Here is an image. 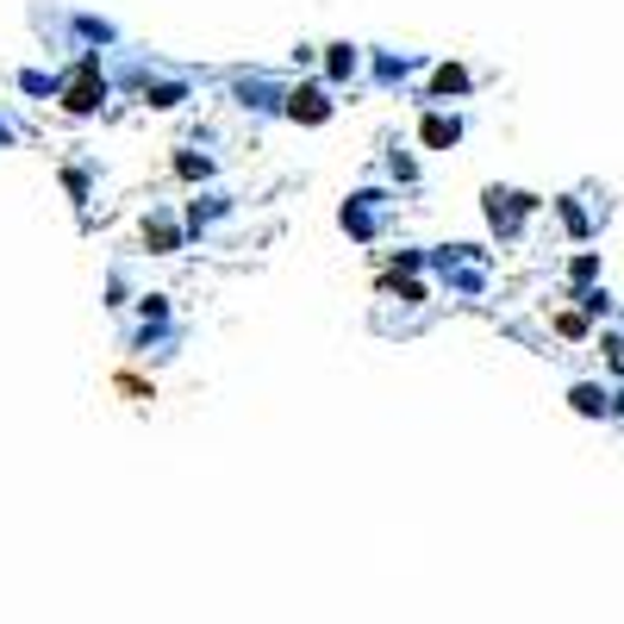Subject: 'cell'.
Here are the masks:
<instances>
[{
  "mask_svg": "<svg viewBox=\"0 0 624 624\" xmlns=\"http://www.w3.org/2000/svg\"><path fill=\"white\" fill-rule=\"evenodd\" d=\"M100 100H107V81H100V57H81V69H76V81L63 88V113H94Z\"/></svg>",
  "mask_w": 624,
  "mask_h": 624,
  "instance_id": "cell-1",
  "label": "cell"
},
{
  "mask_svg": "<svg viewBox=\"0 0 624 624\" xmlns=\"http://www.w3.org/2000/svg\"><path fill=\"white\" fill-rule=\"evenodd\" d=\"M537 207H544L537 194H506V188H488V219L500 225V232H519V219L537 213Z\"/></svg>",
  "mask_w": 624,
  "mask_h": 624,
  "instance_id": "cell-2",
  "label": "cell"
},
{
  "mask_svg": "<svg viewBox=\"0 0 624 624\" xmlns=\"http://www.w3.org/2000/svg\"><path fill=\"white\" fill-rule=\"evenodd\" d=\"M288 119H307V125H325L332 119V100H325V88H288Z\"/></svg>",
  "mask_w": 624,
  "mask_h": 624,
  "instance_id": "cell-3",
  "label": "cell"
},
{
  "mask_svg": "<svg viewBox=\"0 0 624 624\" xmlns=\"http://www.w3.org/2000/svg\"><path fill=\"white\" fill-rule=\"evenodd\" d=\"M568 400H575V412H581V419H605V412H612V393H605L600 381H575V388H568Z\"/></svg>",
  "mask_w": 624,
  "mask_h": 624,
  "instance_id": "cell-4",
  "label": "cell"
},
{
  "mask_svg": "<svg viewBox=\"0 0 624 624\" xmlns=\"http://www.w3.org/2000/svg\"><path fill=\"white\" fill-rule=\"evenodd\" d=\"M419 137H425L431 151H449V144L463 137V119H449V113H425V125H419Z\"/></svg>",
  "mask_w": 624,
  "mask_h": 624,
  "instance_id": "cell-5",
  "label": "cell"
},
{
  "mask_svg": "<svg viewBox=\"0 0 624 624\" xmlns=\"http://www.w3.org/2000/svg\"><path fill=\"white\" fill-rule=\"evenodd\" d=\"M468 88H475V81H468V69H463V63H444V69H437V76H431V100L468 94Z\"/></svg>",
  "mask_w": 624,
  "mask_h": 624,
  "instance_id": "cell-6",
  "label": "cell"
},
{
  "mask_svg": "<svg viewBox=\"0 0 624 624\" xmlns=\"http://www.w3.org/2000/svg\"><path fill=\"white\" fill-rule=\"evenodd\" d=\"M144 244H156V250L169 256V250H176V244H181V232H176V225H169V219H156V225H144Z\"/></svg>",
  "mask_w": 624,
  "mask_h": 624,
  "instance_id": "cell-7",
  "label": "cell"
},
{
  "mask_svg": "<svg viewBox=\"0 0 624 624\" xmlns=\"http://www.w3.org/2000/svg\"><path fill=\"white\" fill-rule=\"evenodd\" d=\"M325 69H332V76H350L356 69V44H325Z\"/></svg>",
  "mask_w": 624,
  "mask_h": 624,
  "instance_id": "cell-8",
  "label": "cell"
},
{
  "mask_svg": "<svg viewBox=\"0 0 624 624\" xmlns=\"http://www.w3.org/2000/svg\"><path fill=\"white\" fill-rule=\"evenodd\" d=\"M575 300H581L587 319H605V312H612V293H605V288H587V293H575Z\"/></svg>",
  "mask_w": 624,
  "mask_h": 624,
  "instance_id": "cell-9",
  "label": "cell"
},
{
  "mask_svg": "<svg viewBox=\"0 0 624 624\" xmlns=\"http://www.w3.org/2000/svg\"><path fill=\"white\" fill-rule=\"evenodd\" d=\"M556 332L581 344V337H587V312H556Z\"/></svg>",
  "mask_w": 624,
  "mask_h": 624,
  "instance_id": "cell-10",
  "label": "cell"
},
{
  "mask_svg": "<svg viewBox=\"0 0 624 624\" xmlns=\"http://www.w3.org/2000/svg\"><path fill=\"white\" fill-rule=\"evenodd\" d=\"M568 275H575V281H593V275H600V256H593V250H581L575 263H568Z\"/></svg>",
  "mask_w": 624,
  "mask_h": 624,
  "instance_id": "cell-11",
  "label": "cell"
},
{
  "mask_svg": "<svg viewBox=\"0 0 624 624\" xmlns=\"http://www.w3.org/2000/svg\"><path fill=\"white\" fill-rule=\"evenodd\" d=\"M207 169H213V163H207V156H188V151L176 156V176H188V181H194V176H207Z\"/></svg>",
  "mask_w": 624,
  "mask_h": 624,
  "instance_id": "cell-12",
  "label": "cell"
},
{
  "mask_svg": "<svg viewBox=\"0 0 624 624\" xmlns=\"http://www.w3.org/2000/svg\"><path fill=\"white\" fill-rule=\"evenodd\" d=\"M562 225H568V232H575V237H587V213H581V207H575V200H562Z\"/></svg>",
  "mask_w": 624,
  "mask_h": 624,
  "instance_id": "cell-13",
  "label": "cell"
},
{
  "mask_svg": "<svg viewBox=\"0 0 624 624\" xmlns=\"http://www.w3.org/2000/svg\"><path fill=\"white\" fill-rule=\"evenodd\" d=\"M144 94H151V107H176L181 88H144Z\"/></svg>",
  "mask_w": 624,
  "mask_h": 624,
  "instance_id": "cell-14",
  "label": "cell"
}]
</instances>
